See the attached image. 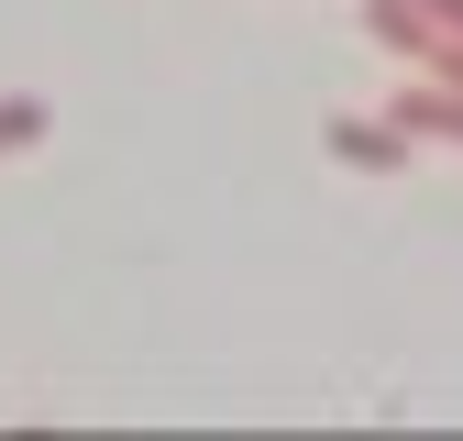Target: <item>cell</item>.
Returning <instances> with one entry per match:
<instances>
[{
  "mask_svg": "<svg viewBox=\"0 0 463 441\" xmlns=\"http://www.w3.org/2000/svg\"><path fill=\"white\" fill-rule=\"evenodd\" d=\"M331 144H342V155H354V165H397V133H364V122H342Z\"/></svg>",
  "mask_w": 463,
  "mask_h": 441,
  "instance_id": "obj_1",
  "label": "cell"
},
{
  "mask_svg": "<svg viewBox=\"0 0 463 441\" xmlns=\"http://www.w3.org/2000/svg\"><path fill=\"white\" fill-rule=\"evenodd\" d=\"M33 133H44V110H33V99H12V110H0V144H33Z\"/></svg>",
  "mask_w": 463,
  "mask_h": 441,
  "instance_id": "obj_2",
  "label": "cell"
},
{
  "mask_svg": "<svg viewBox=\"0 0 463 441\" xmlns=\"http://www.w3.org/2000/svg\"><path fill=\"white\" fill-rule=\"evenodd\" d=\"M430 12H441V23H463V0H430Z\"/></svg>",
  "mask_w": 463,
  "mask_h": 441,
  "instance_id": "obj_3",
  "label": "cell"
}]
</instances>
